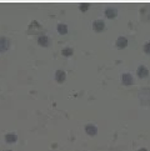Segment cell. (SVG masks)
Segmentation results:
<instances>
[{"instance_id":"1","label":"cell","mask_w":150,"mask_h":151,"mask_svg":"<svg viewBox=\"0 0 150 151\" xmlns=\"http://www.w3.org/2000/svg\"><path fill=\"white\" fill-rule=\"evenodd\" d=\"M10 44H12V41L6 36H0V52L8 51L10 47Z\"/></svg>"},{"instance_id":"2","label":"cell","mask_w":150,"mask_h":151,"mask_svg":"<svg viewBox=\"0 0 150 151\" xmlns=\"http://www.w3.org/2000/svg\"><path fill=\"white\" fill-rule=\"evenodd\" d=\"M93 30L95 31V33H101V31H104V29H105V23L103 20H100V19H98V20H94L93 21Z\"/></svg>"},{"instance_id":"3","label":"cell","mask_w":150,"mask_h":151,"mask_svg":"<svg viewBox=\"0 0 150 151\" xmlns=\"http://www.w3.org/2000/svg\"><path fill=\"white\" fill-rule=\"evenodd\" d=\"M65 79H66V74H65V71L64 70H56L55 71V81L58 83V84H63L64 81H65Z\"/></svg>"},{"instance_id":"4","label":"cell","mask_w":150,"mask_h":151,"mask_svg":"<svg viewBox=\"0 0 150 151\" xmlns=\"http://www.w3.org/2000/svg\"><path fill=\"white\" fill-rule=\"evenodd\" d=\"M136 75L140 79H145V78L149 76V69L146 66H144V65H140L136 70Z\"/></svg>"},{"instance_id":"5","label":"cell","mask_w":150,"mask_h":151,"mask_svg":"<svg viewBox=\"0 0 150 151\" xmlns=\"http://www.w3.org/2000/svg\"><path fill=\"white\" fill-rule=\"evenodd\" d=\"M104 14H105V17L108 18V19H115L118 17V9L116 8H112V6L106 8Z\"/></svg>"},{"instance_id":"6","label":"cell","mask_w":150,"mask_h":151,"mask_svg":"<svg viewBox=\"0 0 150 151\" xmlns=\"http://www.w3.org/2000/svg\"><path fill=\"white\" fill-rule=\"evenodd\" d=\"M121 83L123 85H125V86H131L134 84V79L130 74H123L121 75Z\"/></svg>"},{"instance_id":"7","label":"cell","mask_w":150,"mask_h":151,"mask_svg":"<svg viewBox=\"0 0 150 151\" xmlns=\"http://www.w3.org/2000/svg\"><path fill=\"white\" fill-rule=\"evenodd\" d=\"M85 132H87L89 136H95L98 134V127H96L94 124H88L85 125Z\"/></svg>"},{"instance_id":"8","label":"cell","mask_w":150,"mask_h":151,"mask_svg":"<svg viewBox=\"0 0 150 151\" xmlns=\"http://www.w3.org/2000/svg\"><path fill=\"white\" fill-rule=\"evenodd\" d=\"M38 44H39L40 46H43V47H48L49 46V44H50V40H49V37H48L46 35H39L38 36Z\"/></svg>"},{"instance_id":"9","label":"cell","mask_w":150,"mask_h":151,"mask_svg":"<svg viewBox=\"0 0 150 151\" xmlns=\"http://www.w3.org/2000/svg\"><path fill=\"white\" fill-rule=\"evenodd\" d=\"M115 46L118 47V49H125V47L128 46V39H126V37H124V36H119L116 39Z\"/></svg>"},{"instance_id":"10","label":"cell","mask_w":150,"mask_h":151,"mask_svg":"<svg viewBox=\"0 0 150 151\" xmlns=\"http://www.w3.org/2000/svg\"><path fill=\"white\" fill-rule=\"evenodd\" d=\"M5 141H6L8 144H14L18 141V136L17 134H13V132H9L5 135Z\"/></svg>"},{"instance_id":"11","label":"cell","mask_w":150,"mask_h":151,"mask_svg":"<svg viewBox=\"0 0 150 151\" xmlns=\"http://www.w3.org/2000/svg\"><path fill=\"white\" fill-rule=\"evenodd\" d=\"M40 26H41V25L38 23L36 20L31 21V24L29 25V33H30V34H35V30H36V29H40Z\"/></svg>"},{"instance_id":"12","label":"cell","mask_w":150,"mask_h":151,"mask_svg":"<svg viewBox=\"0 0 150 151\" xmlns=\"http://www.w3.org/2000/svg\"><path fill=\"white\" fill-rule=\"evenodd\" d=\"M56 30H58V33L61 34V35L68 34V26H66L65 24H59V25L56 26Z\"/></svg>"},{"instance_id":"13","label":"cell","mask_w":150,"mask_h":151,"mask_svg":"<svg viewBox=\"0 0 150 151\" xmlns=\"http://www.w3.org/2000/svg\"><path fill=\"white\" fill-rule=\"evenodd\" d=\"M73 54H74V50L71 49L70 46L64 47V49L61 50V55H63V56H66V58H69V56H73Z\"/></svg>"},{"instance_id":"14","label":"cell","mask_w":150,"mask_h":151,"mask_svg":"<svg viewBox=\"0 0 150 151\" xmlns=\"http://www.w3.org/2000/svg\"><path fill=\"white\" fill-rule=\"evenodd\" d=\"M89 6L90 5L88 3H81L80 4V6H79V9L81 10V12H87V10H89Z\"/></svg>"},{"instance_id":"15","label":"cell","mask_w":150,"mask_h":151,"mask_svg":"<svg viewBox=\"0 0 150 151\" xmlns=\"http://www.w3.org/2000/svg\"><path fill=\"white\" fill-rule=\"evenodd\" d=\"M144 52L148 54V55H150V41L144 45Z\"/></svg>"},{"instance_id":"16","label":"cell","mask_w":150,"mask_h":151,"mask_svg":"<svg viewBox=\"0 0 150 151\" xmlns=\"http://www.w3.org/2000/svg\"><path fill=\"white\" fill-rule=\"evenodd\" d=\"M139 151H148V150H146V149H144V147H143V149H139Z\"/></svg>"},{"instance_id":"17","label":"cell","mask_w":150,"mask_h":151,"mask_svg":"<svg viewBox=\"0 0 150 151\" xmlns=\"http://www.w3.org/2000/svg\"><path fill=\"white\" fill-rule=\"evenodd\" d=\"M4 151H12V150H4Z\"/></svg>"}]
</instances>
